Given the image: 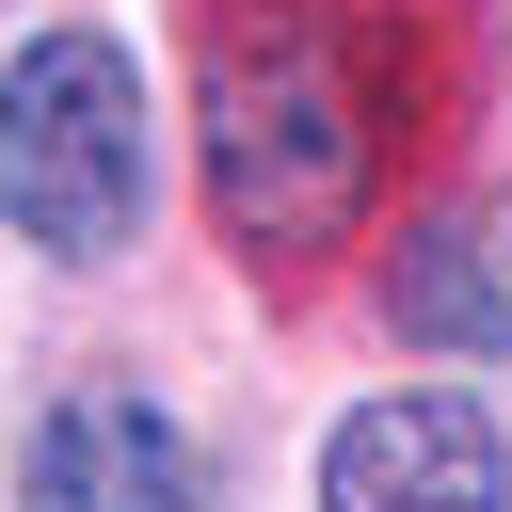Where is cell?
<instances>
[{"mask_svg":"<svg viewBox=\"0 0 512 512\" xmlns=\"http://www.w3.org/2000/svg\"><path fill=\"white\" fill-rule=\"evenodd\" d=\"M144 192H160V144H144V64L112 32H32L0 64V208L32 256H128L144 240Z\"/></svg>","mask_w":512,"mask_h":512,"instance_id":"6da1fadb","label":"cell"},{"mask_svg":"<svg viewBox=\"0 0 512 512\" xmlns=\"http://www.w3.org/2000/svg\"><path fill=\"white\" fill-rule=\"evenodd\" d=\"M16 512H192V432L144 384H64L16 448Z\"/></svg>","mask_w":512,"mask_h":512,"instance_id":"277c9868","label":"cell"},{"mask_svg":"<svg viewBox=\"0 0 512 512\" xmlns=\"http://www.w3.org/2000/svg\"><path fill=\"white\" fill-rule=\"evenodd\" d=\"M352 176H368V96L336 80V48L304 16H272V48H224V96H208V192H224V224L256 256H304V240H336Z\"/></svg>","mask_w":512,"mask_h":512,"instance_id":"7a4b0ae2","label":"cell"},{"mask_svg":"<svg viewBox=\"0 0 512 512\" xmlns=\"http://www.w3.org/2000/svg\"><path fill=\"white\" fill-rule=\"evenodd\" d=\"M320 512H512V448L464 384H400L352 400L320 448Z\"/></svg>","mask_w":512,"mask_h":512,"instance_id":"3957f363","label":"cell"},{"mask_svg":"<svg viewBox=\"0 0 512 512\" xmlns=\"http://www.w3.org/2000/svg\"><path fill=\"white\" fill-rule=\"evenodd\" d=\"M384 304H400V336L512 368V192H464L448 224H416L384 256Z\"/></svg>","mask_w":512,"mask_h":512,"instance_id":"5b68a950","label":"cell"}]
</instances>
